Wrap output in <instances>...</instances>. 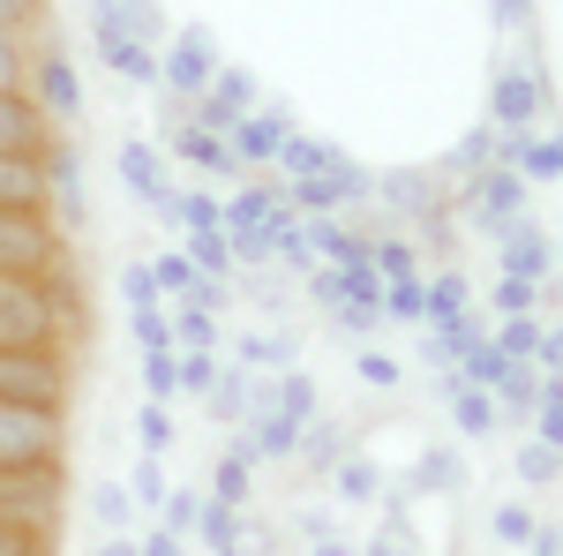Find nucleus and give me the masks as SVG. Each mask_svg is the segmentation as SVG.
Segmentation results:
<instances>
[{"label": "nucleus", "mask_w": 563, "mask_h": 556, "mask_svg": "<svg viewBox=\"0 0 563 556\" xmlns=\"http://www.w3.org/2000/svg\"><path fill=\"white\" fill-rule=\"evenodd\" d=\"M249 473H256V451H249V436H241V444L218 459V473H211L218 504H233V512H241V504H249Z\"/></svg>", "instance_id": "nucleus-29"}, {"label": "nucleus", "mask_w": 563, "mask_h": 556, "mask_svg": "<svg viewBox=\"0 0 563 556\" xmlns=\"http://www.w3.org/2000/svg\"><path fill=\"white\" fill-rule=\"evenodd\" d=\"M368 196H384L398 218H435V211H451V196H443V181L435 173H413V166H390L368 181Z\"/></svg>", "instance_id": "nucleus-12"}, {"label": "nucleus", "mask_w": 563, "mask_h": 556, "mask_svg": "<svg viewBox=\"0 0 563 556\" xmlns=\"http://www.w3.org/2000/svg\"><path fill=\"white\" fill-rule=\"evenodd\" d=\"M158 512H166V534H188V526H196V512H203V504H196V497H188V489H166V504H158Z\"/></svg>", "instance_id": "nucleus-46"}, {"label": "nucleus", "mask_w": 563, "mask_h": 556, "mask_svg": "<svg viewBox=\"0 0 563 556\" xmlns=\"http://www.w3.org/2000/svg\"><path fill=\"white\" fill-rule=\"evenodd\" d=\"M23 90L38 98V113L53 129H76V121H84V76H76V61H68L60 45H38V53H31Z\"/></svg>", "instance_id": "nucleus-8"}, {"label": "nucleus", "mask_w": 563, "mask_h": 556, "mask_svg": "<svg viewBox=\"0 0 563 556\" xmlns=\"http://www.w3.org/2000/svg\"><path fill=\"white\" fill-rule=\"evenodd\" d=\"M151 286H158V301H188L196 286H203V271L188 263V249H166V257L151 263Z\"/></svg>", "instance_id": "nucleus-32"}, {"label": "nucleus", "mask_w": 563, "mask_h": 556, "mask_svg": "<svg viewBox=\"0 0 563 556\" xmlns=\"http://www.w3.org/2000/svg\"><path fill=\"white\" fill-rule=\"evenodd\" d=\"M129 331L143 353H158V346H174V324H166V301H151V308H129Z\"/></svg>", "instance_id": "nucleus-41"}, {"label": "nucleus", "mask_w": 563, "mask_h": 556, "mask_svg": "<svg viewBox=\"0 0 563 556\" xmlns=\"http://www.w3.org/2000/svg\"><path fill=\"white\" fill-rule=\"evenodd\" d=\"M241 113H256V76L249 68H218L211 76V90L196 98V129H211V135H225Z\"/></svg>", "instance_id": "nucleus-13"}, {"label": "nucleus", "mask_w": 563, "mask_h": 556, "mask_svg": "<svg viewBox=\"0 0 563 556\" xmlns=\"http://www.w3.org/2000/svg\"><path fill=\"white\" fill-rule=\"evenodd\" d=\"M53 143V121L38 113L31 90H0V151H45Z\"/></svg>", "instance_id": "nucleus-18"}, {"label": "nucleus", "mask_w": 563, "mask_h": 556, "mask_svg": "<svg viewBox=\"0 0 563 556\" xmlns=\"http://www.w3.org/2000/svg\"><path fill=\"white\" fill-rule=\"evenodd\" d=\"M451 218H466V226H481V233H504V226H519V218H526V181L511 166L474 173V181H459Z\"/></svg>", "instance_id": "nucleus-6"}, {"label": "nucleus", "mask_w": 563, "mask_h": 556, "mask_svg": "<svg viewBox=\"0 0 563 556\" xmlns=\"http://www.w3.org/2000/svg\"><path fill=\"white\" fill-rule=\"evenodd\" d=\"M353 369H361V384H376V391H398V361H390V353H361Z\"/></svg>", "instance_id": "nucleus-48"}, {"label": "nucleus", "mask_w": 563, "mask_h": 556, "mask_svg": "<svg viewBox=\"0 0 563 556\" xmlns=\"http://www.w3.org/2000/svg\"><path fill=\"white\" fill-rule=\"evenodd\" d=\"M0 399L8 406H53V414H68V399H76V353H60V346H0Z\"/></svg>", "instance_id": "nucleus-3"}, {"label": "nucleus", "mask_w": 563, "mask_h": 556, "mask_svg": "<svg viewBox=\"0 0 563 556\" xmlns=\"http://www.w3.org/2000/svg\"><path fill=\"white\" fill-rule=\"evenodd\" d=\"M166 226H180V233H218V196L211 188H174Z\"/></svg>", "instance_id": "nucleus-30"}, {"label": "nucleus", "mask_w": 563, "mask_h": 556, "mask_svg": "<svg viewBox=\"0 0 563 556\" xmlns=\"http://www.w3.org/2000/svg\"><path fill=\"white\" fill-rule=\"evenodd\" d=\"M331 473H339V489H346V497H376V489H384L376 467H361V459H346V467H331Z\"/></svg>", "instance_id": "nucleus-49"}, {"label": "nucleus", "mask_w": 563, "mask_h": 556, "mask_svg": "<svg viewBox=\"0 0 563 556\" xmlns=\"http://www.w3.org/2000/svg\"><path fill=\"white\" fill-rule=\"evenodd\" d=\"M225 249H233V257H249V263L271 257V241H263V233H225Z\"/></svg>", "instance_id": "nucleus-55"}, {"label": "nucleus", "mask_w": 563, "mask_h": 556, "mask_svg": "<svg viewBox=\"0 0 563 556\" xmlns=\"http://www.w3.org/2000/svg\"><path fill=\"white\" fill-rule=\"evenodd\" d=\"M45 15V0H0V31H31Z\"/></svg>", "instance_id": "nucleus-51"}, {"label": "nucleus", "mask_w": 563, "mask_h": 556, "mask_svg": "<svg viewBox=\"0 0 563 556\" xmlns=\"http://www.w3.org/2000/svg\"><path fill=\"white\" fill-rule=\"evenodd\" d=\"M556 459L563 451H549V444H526L519 451V481L526 489H556Z\"/></svg>", "instance_id": "nucleus-44"}, {"label": "nucleus", "mask_w": 563, "mask_h": 556, "mask_svg": "<svg viewBox=\"0 0 563 556\" xmlns=\"http://www.w3.org/2000/svg\"><path fill=\"white\" fill-rule=\"evenodd\" d=\"M143 391H151V406H174V399H180V377H174V346H158V353H143Z\"/></svg>", "instance_id": "nucleus-39"}, {"label": "nucleus", "mask_w": 563, "mask_h": 556, "mask_svg": "<svg viewBox=\"0 0 563 556\" xmlns=\"http://www.w3.org/2000/svg\"><path fill=\"white\" fill-rule=\"evenodd\" d=\"M129 497H135V504H166V467H158V459H143L135 481H129Z\"/></svg>", "instance_id": "nucleus-45"}, {"label": "nucleus", "mask_w": 563, "mask_h": 556, "mask_svg": "<svg viewBox=\"0 0 563 556\" xmlns=\"http://www.w3.org/2000/svg\"><path fill=\"white\" fill-rule=\"evenodd\" d=\"M496 414H504V406H496V391L466 384V377L451 369V422L466 428V436H488V428H496Z\"/></svg>", "instance_id": "nucleus-25"}, {"label": "nucleus", "mask_w": 563, "mask_h": 556, "mask_svg": "<svg viewBox=\"0 0 563 556\" xmlns=\"http://www.w3.org/2000/svg\"><path fill=\"white\" fill-rule=\"evenodd\" d=\"M413 489H451V451H429L421 473H413Z\"/></svg>", "instance_id": "nucleus-54"}, {"label": "nucleus", "mask_w": 563, "mask_h": 556, "mask_svg": "<svg viewBox=\"0 0 563 556\" xmlns=\"http://www.w3.org/2000/svg\"><path fill=\"white\" fill-rule=\"evenodd\" d=\"M60 459H68V414L0 399V467H60Z\"/></svg>", "instance_id": "nucleus-5"}, {"label": "nucleus", "mask_w": 563, "mask_h": 556, "mask_svg": "<svg viewBox=\"0 0 563 556\" xmlns=\"http://www.w3.org/2000/svg\"><path fill=\"white\" fill-rule=\"evenodd\" d=\"M368 263H376L384 279H421V249H413V241H368Z\"/></svg>", "instance_id": "nucleus-40"}, {"label": "nucleus", "mask_w": 563, "mask_h": 556, "mask_svg": "<svg viewBox=\"0 0 563 556\" xmlns=\"http://www.w3.org/2000/svg\"><path fill=\"white\" fill-rule=\"evenodd\" d=\"M331 159H339V143H323V135L286 129V143H278V159H271V173H278V188H286V181H308V173H323Z\"/></svg>", "instance_id": "nucleus-22"}, {"label": "nucleus", "mask_w": 563, "mask_h": 556, "mask_svg": "<svg viewBox=\"0 0 563 556\" xmlns=\"http://www.w3.org/2000/svg\"><path fill=\"white\" fill-rule=\"evenodd\" d=\"M166 324H174V353H211L218 346V316L196 301H166Z\"/></svg>", "instance_id": "nucleus-26"}, {"label": "nucleus", "mask_w": 563, "mask_h": 556, "mask_svg": "<svg viewBox=\"0 0 563 556\" xmlns=\"http://www.w3.org/2000/svg\"><path fill=\"white\" fill-rule=\"evenodd\" d=\"M121 301H129V308H151V301H158V286H151V263H129V271H121Z\"/></svg>", "instance_id": "nucleus-47"}, {"label": "nucleus", "mask_w": 563, "mask_h": 556, "mask_svg": "<svg viewBox=\"0 0 563 556\" xmlns=\"http://www.w3.org/2000/svg\"><path fill=\"white\" fill-rule=\"evenodd\" d=\"M496 534H504V542H533V512H526V504H504V512H496Z\"/></svg>", "instance_id": "nucleus-52"}, {"label": "nucleus", "mask_w": 563, "mask_h": 556, "mask_svg": "<svg viewBox=\"0 0 563 556\" xmlns=\"http://www.w3.org/2000/svg\"><path fill=\"white\" fill-rule=\"evenodd\" d=\"M488 129H549V76L504 68L488 90Z\"/></svg>", "instance_id": "nucleus-10"}, {"label": "nucleus", "mask_w": 563, "mask_h": 556, "mask_svg": "<svg viewBox=\"0 0 563 556\" xmlns=\"http://www.w3.org/2000/svg\"><path fill=\"white\" fill-rule=\"evenodd\" d=\"M98 556H135V542H129V534H106V549H98Z\"/></svg>", "instance_id": "nucleus-57"}, {"label": "nucleus", "mask_w": 563, "mask_h": 556, "mask_svg": "<svg viewBox=\"0 0 563 556\" xmlns=\"http://www.w3.org/2000/svg\"><path fill=\"white\" fill-rule=\"evenodd\" d=\"M0 211H45V151H0Z\"/></svg>", "instance_id": "nucleus-17"}, {"label": "nucleus", "mask_w": 563, "mask_h": 556, "mask_svg": "<svg viewBox=\"0 0 563 556\" xmlns=\"http://www.w3.org/2000/svg\"><path fill=\"white\" fill-rule=\"evenodd\" d=\"M135 444H143V459H166L174 451V406H143L135 414Z\"/></svg>", "instance_id": "nucleus-37"}, {"label": "nucleus", "mask_w": 563, "mask_h": 556, "mask_svg": "<svg viewBox=\"0 0 563 556\" xmlns=\"http://www.w3.org/2000/svg\"><path fill=\"white\" fill-rule=\"evenodd\" d=\"M286 129H294V113H241L233 129H225V151H233V166L256 173L278 159V143H286Z\"/></svg>", "instance_id": "nucleus-16"}, {"label": "nucleus", "mask_w": 563, "mask_h": 556, "mask_svg": "<svg viewBox=\"0 0 563 556\" xmlns=\"http://www.w3.org/2000/svg\"><path fill=\"white\" fill-rule=\"evenodd\" d=\"M98 61L121 76V84H158V53L135 39H98Z\"/></svg>", "instance_id": "nucleus-27"}, {"label": "nucleus", "mask_w": 563, "mask_h": 556, "mask_svg": "<svg viewBox=\"0 0 563 556\" xmlns=\"http://www.w3.org/2000/svg\"><path fill=\"white\" fill-rule=\"evenodd\" d=\"M368 181H376V173L353 166L346 151H339V159H331L323 173H308V181H286L278 196H286V211H301V218H331V211H353V204L368 196Z\"/></svg>", "instance_id": "nucleus-7"}, {"label": "nucleus", "mask_w": 563, "mask_h": 556, "mask_svg": "<svg viewBox=\"0 0 563 556\" xmlns=\"http://www.w3.org/2000/svg\"><path fill=\"white\" fill-rule=\"evenodd\" d=\"M496 241H504V279H533V286H549V279H556V241H549L533 218L504 226Z\"/></svg>", "instance_id": "nucleus-15"}, {"label": "nucleus", "mask_w": 563, "mask_h": 556, "mask_svg": "<svg viewBox=\"0 0 563 556\" xmlns=\"http://www.w3.org/2000/svg\"><path fill=\"white\" fill-rule=\"evenodd\" d=\"M511 173H519L526 188H533V181L549 188V181L563 173V135H556V129H533V135H526V151H519V166H511Z\"/></svg>", "instance_id": "nucleus-28"}, {"label": "nucleus", "mask_w": 563, "mask_h": 556, "mask_svg": "<svg viewBox=\"0 0 563 556\" xmlns=\"http://www.w3.org/2000/svg\"><path fill=\"white\" fill-rule=\"evenodd\" d=\"M301 233H308V249H316V263H353V257H368V241H361V233H353L339 211H331V218H301Z\"/></svg>", "instance_id": "nucleus-23"}, {"label": "nucleus", "mask_w": 563, "mask_h": 556, "mask_svg": "<svg viewBox=\"0 0 563 556\" xmlns=\"http://www.w3.org/2000/svg\"><path fill=\"white\" fill-rule=\"evenodd\" d=\"M166 151H174L180 166H196V173H233V181H241L233 151H225V135L196 129V121H166Z\"/></svg>", "instance_id": "nucleus-20"}, {"label": "nucleus", "mask_w": 563, "mask_h": 556, "mask_svg": "<svg viewBox=\"0 0 563 556\" xmlns=\"http://www.w3.org/2000/svg\"><path fill=\"white\" fill-rule=\"evenodd\" d=\"M233 353H241L233 369H301V339L294 331H249Z\"/></svg>", "instance_id": "nucleus-24"}, {"label": "nucleus", "mask_w": 563, "mask_h": 556, "mask_svg": "<svg viewBox=\"0 0 563 556\" xmlns=\"http://www.w3.org/2000/svg\"><path fill=\"white\" fill-rule=\"evenodd\" d=\"M218 76V53L203 31H180V39H166V53H158V84H166V98H203Z\"/></svg>", "instance_id": "nucleus-11"}, {"label": "nucleus", "mask_w": 563, "mask_h": 556, "mask_svg": "<svg viewBox=\"0 0 563 556\" xmlns=\"http://www.w3.org/2000/svg\"><path fill=\"white\" fill-rule=\"evenodd\" d=\"M376 316H390V324H429V294H421V279H384Z\"/></svg>", "instance_id": "nucleus-31"}, {"label": "nucleus", "mask_w": 563, "mask_h": 556, "mask_svg": "<svg viewBox=\"0 0 563 556\" xmlns=\"http://www.w3.org/2000/svg\"><path fill=\"white\" fill-rule=\"evenodd\" d=\"M31 31H0V90H23V76H31Z\"/></svg>", "instance_id": "nucleus-38"}, {"label": "nucleus", "mask_w": 563, "mask_h": 556, "mask_svg": "<svg viewBox=\"0 0 563 556\" xmlns=\"http://www.w3.org/2000/svg\"><path fill=\"white\" fill-rule=\"evenodd\" d=\"M196 526H203V542H211L218 556H233V549H241V512H233V504H218V497H211V504L196 512Z\"/></svg>", "instance_id": "nucleus-35"}, {"label": "nucleus", "mask_w": 563, "mask_h": 556, "mask_svg": "<svg viewBox=\"0 0 563 556\" xmlns=\"http://www.w3.org/2000/svg\"><path fill=\"white\" fill-rule=\"evenodd\" d=\"M98 519H106V534H129V526H135L129 481H98Z\"/></svg>", "instance_id": "nucleus-42"}, {"label": "nucleus", "mask_w": 563, "mask_h": 556, "mask_svg": "<svg viewBox=\"0 0 563 556\" xmlns=\"http://www.w3.org/2000/svg\"><path fill=\"white\" fill-rule=\"evenodd\" d=\"M135 556H180V534L158 526V534H143V542H135Z\"/></svg>", "instance_id": "nucleus-56"}, {"label": "nucleus", "mask_w": 563, "mask_h": 556, "mask_svg": "<svg viewBox=\"0 0 563 556\" xmlns=\"http://www.w3.org/2000/svg\"><path fill=\"white\" fill-rule=\"evenodd\" d=\"M488 8H496L504 31H526V39H533V0H488Z\"/></svg>", "instance_id": "nucleus-53"}, {"label": "nucleus", "mask_w": 563, "mask_h": 556, "mask_svg": "<svg viewBox=\"0 0 563 556\" xmlns=\"http://www.w3.org/2000/svg\"><path fill=\"white\" fill-rule=\"evenodd\" d=\"M0 279H76V241L45 211H0Z\"/></svg>", "instance_id": "nucleus-2"}, {"label": "nucleus", "mask_w": 563, "mask_h": 556, "mask_svg": "<svg viewBox=\"0 0 563 556\" xmlns=\"http://www.w3.org/2000/svg\"><path fill=\"white\" fill-rule=\"evenodd\" d=\"M421 294H429V331H435V339H451V331L474 316V308H466V294H474V286H466L459 271H435V279H421Z\"/></svg>", "instance_id": "nucleus-21"}, {"label": "nucleus", "mask_w": 563, "mask_h": 556, "mask_svg": "<svg viewBox=\"0 0 563 556\" xmlns=\"http://www.w3.org/2000/svg\"><path fill=\"white\" fill-rule=\"evenodd\" d=\"M121 181H129L135 204H151V211H166L174 204V181H166V166H158V143H121Z\"/></svg>", "instance_id": "nucleus-19"}, {"label": "nucleus", "mask_w": 563, "mask_h": 556, "mask_svg": "<svg viewBox=\"0 0 563 556\" xmlns=\"http://www.w3.org/2000/svg\"><path fill=\"white\" fill-rule=\"evenodd\" d=\"M45 218H53L68 241L90 226V211H84V159H76V143H60V135L45 143Z\"/></svg>", "instance_id": "nucleus-9"}, {"label": "nucleus", "mask_w": 563, "mask_h": 556, "mask_svg": "<svg viewBox=\"0 0 563 556\" xmlns=\"http://www.w3.org/2000/svg\"><path fill=\"white\" fill-rule=\"evenodd\" d=\"M188 263H196L203 279H225V271H233V249H225V233H188Z\"/></svg>", "instance_id": "nucleus-43"}, {"label": "nucleus", "mask_w": 563, "mask_h": 556, "mask_svg": "<svg viewBox=\"0 0 563 556\" xmlns=\"http://www.w3.org/2000/svg\"><path fill=\"white\" fill-rule=\"evenodd\" d=\"M278 211H286L278 181H233V196H218V233H263Z\"/></svg>", "instance_id": "nucleus-14"}, {"label": "nucleus", "mask_w": 563, "mask_h": 556, "mask_svg": "<svg viewBox=\"0 0 563 556\" xmlns=\"http://www.w3.org/2000/svg\"><path fill=\"white\" fill-rule=\"evenodd\" d=\"M488 301H496V316H541L556 294H549V286H533V279H496Z\"/></svg>", "instance_id": "nucleus-33"}, {"label": "nucleus", "mask_w": 563, "mask_h": 556, "mask_svg": "<svg viewBox=\"0 0 563 556\" xmlns=\"http://www.w3.org/2000/svg\"><path fill=\"white\" fill-rule=\"evenodd\" d=\"M174 377H180V399H211V384L225 369H218V353H174Z\"/></svg>", "instance_id": "nucleus-36"}, {"label": "nucleus", "mask_w": 563, "mask_h": 556, "mask_svg": "<svg viewBox=\"0 0 563 556\" xmlns=\"http://www.w3.org/2000/svg\"><path fill=\"white\" fill-rule=\"evenodd\" d=\"M316 556H353V549H339V542H323V549H316Z\"/></svg>", "instance_id": "nucleus-58"}, {"label": "nucleus", "mask_w": 563, "mask_h": 556, "mask_svg": "<svg viewBox=\"0 0 563 556\" xmlns=\"http://www.w3.org/2000/svg\"><path fill=\"white\" fill-rule=\"evenodd\" d=\"M129 8H135V0H129Z\"/></svg>", "instance_id": "nucleus-59"}, {"label": "nucleus", "mask_w": 563, "mask_h": 556, "mask_svg": "<svg viewBox=\"0 0 563 556\" xmlns=\"http://www.w3.org/2000/svg\"><path fill=\"white\" fill-rule=\"evenodd\" d=\"M271 414H286L294 428L316 422V377L308 369H286V384H278V399H271Z\"/></svg>", "instance_id": "nucleus-34"}, {"label": "nucleus", "mask_w": 563, "mask_h": 556, "mask_svg": "<svg viewBox=\"0 0 563 556\" xmlns=\"http://www.w3.org/2000/svg\"><path fill=\"white\" fill-rule=\"evenodd\" d=\"M0 346H90V308H84V271L76 279H0Z\"/></svg>", "instance_id": "nucleus-1"}, {"label": "nucleus", "mask_w": 563, "mask_h": 556, "mask_svg": "<svg viewBox=\"0 0 563 556\" xmlns=\"http://www.w3.org/2000/svg\"><path fill=\"white\" fill-rule=\"evenodd\" d=\"M0 556H53V542L23 534V526H0Z\"/></svg>", "instance_id": "nucleus-50"}, {"label": "nucleus", "mask_w": 563, "mask_h": 556, "mask_svg": "<svg viewBox=\"0 0 563 556\" xmlns=\"http://www.w3.org/2000/svg\"><path fill=\"white\" fill-rule=\"evenodd\" d=\"M60 497H68L60 467H0V526H23V534L53 542L60 534Z\"/></svg>", "instance_id": "nucleus-4"}]
</instances>
